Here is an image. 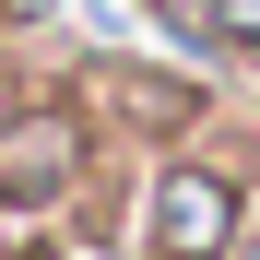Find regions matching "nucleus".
Listing matches in <instances>:
<instances>
[{
	"mask_svg": "<svg viewBox=\"0 0 260 260\" xmlns=\"http://www.w3.org/2000/svg\"><path fill=\"white\" fill-rule=\"evenodd\" d=\"M154 225H166V260H201L213 237H225V189H213V178H166V213H154Z\"/></svg>",
	"mask_w": 260,
	"mask_h": 260,
	"instance_id": "1",
	"label": "nucleus"
}]
</instances>
